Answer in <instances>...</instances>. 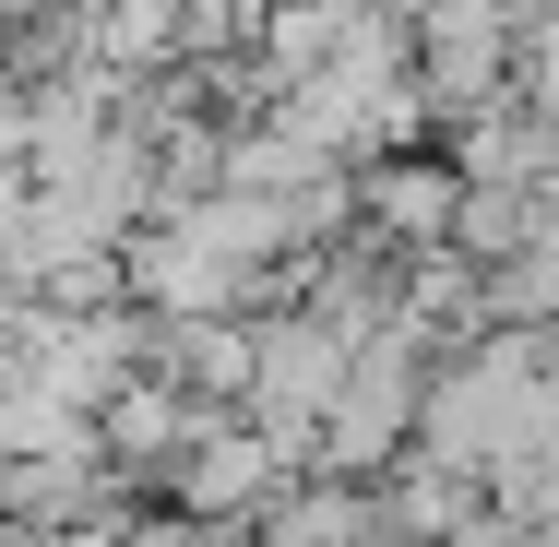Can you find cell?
I'll use <instances>...</instances> for the list:
<instances>
[{"label": "cell", "mask_w": 559, "mask_h": 547, "mask_svg": "<svg viewBox=\"0 0 559 547\" xmlns=\"http://www.w3.org/2000/svg\"><path fill=\"white\" fill-rule=\"evenodd\" d=\"M512 12H536V0H512Z\"/></svg>", "instance_id": "5b68a950"}, {"label": "cell", "mask_w": 559, "mask_h": 547, "mask_svg": "<svg viewBox=\"0 0 559 547\" xmlns=\"http://www.w3.org/2000/svg\"><path fill=\"white\" fill-rule=\"evenodd\" d=\"M179 417H191V393H179L167 369H119V381H108V405H96V452H108L119 488H155V476H167Z\"/></svg>", "instance_id": "3957f363"}, {"label": "cell", "mask_w": 559, "mask_h": 547, "mask_svg": "<svg viewBox=\"0 0 559 547\" xmlns=\"http://www.w3.org/2000/svg\"><path fill=\"white\" fill-rule=\"evenodd\" d=\"M345 203H357L369 238H393V250H441L464 179H452L441 143H393V155H345Z\"/></svg>", "instance_id": "7a4b0ae2"}, {"label": "cell", "mask_w": 559, "mask_h": 547, "mask_svg": "<svg viewBox=\"0 0 559 547\" xmlns=\"http://www.w3.org/2000/svg\"><path fill=\"white\" fill-rule=\"evenodd\" d=\"M512 84H524L536 108H559V0L524 12V36H512Z\"/></svg>", "instance_id": "277c9868"}, {"label": "cell", "mask_w": 559, "mask_h": 547, "mask_svg": "<svg viewBox=\"0 0 559 547\" xmlns=\"http://www.w3.org/2000/svg\"><path fill=\"white\" fill-rule=\"evenodd\" d=\"M286 476H298V464L274 452V429H250L238 405H203V393H191L179 452H167V476H155V488H167L191 524H250V512H262Z\"/></svg>", "instance_id": "6da1fadb"}]
</instances>
